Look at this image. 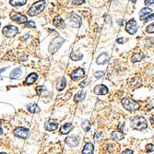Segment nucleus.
I'll list each match as a JSON object with an SVG mask.
<instances>
[{"label": "nucleus", "mask_w": 154, "mask_h": 154, "mask_svg": "<svg viewBox=\"0 0 154 154\" xmlns=\"http://www.w3.org/2000/svg\"><path fill=\"white\" fill-rule=\"evenodd\" d=\"M131 127L137 131H143L148 127V122L145 117L140 116V115H136L130 118Z\"/></svg>", "instance_id": "f257e3e1"}, {"label": "nucleus", "mask_w": 154, "mask_h": 154, "mask_svg": "<svg viewBox=\"0 0 154 154\" xmlns=\"http://www.w3.org/2000/svg\"><path fill=\"white\" fill-rule=\"evenodd\" d=\"M44 7H45L44 0H38L37 2L32 4L31 8L28 10V15L31 17H33V16L40 14L41 12L44 9Z\"/></svg>", "instance_id": "f03ea898"}, {"label": "nucleus", "mask_w": 154, "mask_h": 154, "mask_svg": "<svg viewBox=\"0 0 154 154\" xmlns=\"http://www.w3.org/2000/svg\"><path fill=\"white\" fill-rule=\"evenodd\" d=\"M122 105L123 107L127 110L128 112H135L137 111L139 109V104H137V101H135L134 100H131L129 98H123L122 101Z\"/></svg>", "instance_id": "7ed1b4c3"}, {"label": "nucleus", "mask_w": 154, "mask_h": 154, "mask_svg": "<svg viewBox=\"0 0 154 154\" xmlns=\"http://www.w3.org/2000/svg\"><path fill=\"white\" fill-rule=\"evenodd\" d=\"M19 30L16 26H13V25H8L3 29V34L6 37L11 38V37H14L18 34Z\"/></svg>", "instance_id": "20e7f679"}, {"label": "nucleus", "mask_w": 154, "mask_h": 154, "mask_svg": "<svg viewBox=\"0 0 154 154\" xmlns=\"http://www.w3.org/2000/svg\"><path fill=\"white\" fill-rule=\"evenodd\" d=\"M65 42V40L63 39V38L61 37H57L56 38V39L51 43V45L49 46V51H50V53H56V51L61 47L62 44Z\"/></svg>", "instance_id": "39448f33"}, {"label": "nucleus", "mask_w": 154, "mask_h": 154, "mask_svg": "<svg viewBox=\"0 0 154 154\" xmlns=\"http://www.w3.org/2000/svg\"><path fill=\"white\" fill-rule=\"evenodd\" d=\"M125 31H126L127 33H129L131 35H133V34H135L137 32V21L134 19L130 20L129 21L126 23V25H125Z\"/></svg>", "instance_id": "423d86ee"}, {"label": "nucleus", "mask_w": 154, "mask_h": 154, "mask_svg": "<svg viewBox=\"0 0 154 154\" xmlns=\"http://www.w3.org/2000/svg\"><path fill=\"white\" fill-rule=\"evenodd\" d=\"M68 20H69L71 27H74V28H79V27H80V25H81V19H80V17L79 15L73 13V14H71L68 17Z\"/></svg>", "instance_id": "0eeeda50"}, {"label": "nucleus", "mask_w": 154, "mask_h": 154, "mask_svg": "<svg viewBox=\"0 0 154 154\" xmlns=\"http://www.w3.org/2000/svg\"><path fill=\"white\" fill-rule=\"evenodd\" d=\"M14 135L20 138L26 139L29 136V129L25 127H17L14 130Z\"/></svg>", "instance_id": "6e6552de"}, {"label": "nucleus", "mask_w": 154, "mask_h": 154, "mask_svg": "<svg viewBox=\"0 0 154 154\" xmlns=\"http://www.w3.org/2000/svg\"><path fill=\"white\" fill-rule=\"evenodd\" d=\"M84 76H85V71H84L83 68H80L75 69V70L71 73V75H70L71 79H72L73 80H75V81H78V80L83 79V78H84Z\"/></svg>", "instance_id": "1a4fd4ad"}, {"label": "nucleus", "mask_w": 154, "mask_h": 154, "mask_svg": "<svg viewBox=\"0 0 154 154\" xmlns=\"http://www.w3.org/2000/svg\"><path fill=\"white\" fill-rule=\"evenodd\" d=\"M58 128V120L56 119H49L46 123H45V129L47 131H55Z\"/></svg>", "instance_id": "9d476101"}, {"label": "nucleus", "mask_w": 154, "mask_h": 154, "mask_svg": "<svg viewBox=\"0 0 154 154\" xmlns=\"http://www.w3.org/2000/svg\"><path fill=\"white\" fill-rule=\"evenodd\" d=\"M65 142L71 148H75L80 144V137L78 136H70L65 139Z\"/></svg>", "instance_id": "9b49d317"}, {"label": "nucleus", "mask_w": 154, "mask_h": 154, "mask_svg": "<svg viewBox=\"0 0 154 154\" xmlns=\"http://www.w3.org/2000/svg\"><path fill=\"white\" fill-rule=\"evenodd\" d=\"M11 19L13 20L14 21L20 23V24H24V23H26L28 22V19L26 16H24L20 13H13V14H11Z\"/></svg>", "instance_id": "f8f14e48"}, {"label": "nucleus", "mask_w": 154, "mask_h": 154, "mask_svg": "<svg viewBox=\"0 0 154 154\" xmlns=\"http://www.w3.org/2000/svg\"><path fill=\"white\" fill-rule=\"evenodd\" d=\"M94 93L97 95H105L109 92V89L105 85H102V84H99L97 86H95L94 88Z\"/></svg>", "instance_id": "ddd939ff"}, {"label": "nucleus", "mask_w": 154, "mask_h": 154, "mask_svg": "<svg viewBox=\"0 0 154 154\" xmlns=\"http://www.w3.org/2000/svg\"><path fill=\"white\" fill-rule=\"evenodd\" d=\"M152 13V9L149 8H144L139 12V19L140 20H145L150 14Z\"/></svg>", "instance_id": "4468645a"}, {"label": "nucleus", "mask_w": 154, "mask_h": 154, "mask_svg": "<svg viewBox=\"0 0 154 154\" xmlns=\"http://www.w3.org/2000/svg\"><path fill=\"white\" fill-rule=\"evenodd\" d=\"M109 55L107 53H102L101 54L97 59H96V63L98 64V65H104V64H106L108 61H109Z\"/></svg>", "instance_id": "2eb2a0df"}, {"label": "nucleus", "mask_w": 154, "mask_h": 154, "mask_svg": "<svg viewBox=\"0 0 154 154\" xmlns=\"http://www.w3.org/2000/svg\"><path fill=\"white\" fill-rule=\"evenodd\" d=\"M72 128H73V125L71 123H67L65 125H63L61 127H60V133L63 134V135H67L68 134L71 130H72Z\"/></svg>", "instance_id": "dca6fc26"}, {"label": "nucleus", "mask_w": 154, "mask_h": 154, "mask_svg": "<svg viewBox=\"0 0 154 154\" xmlns=\"http://www.w3.org/2000/svg\"><path fill=\"white\" fill-rule=\"evenodd\" d=\"M37 80H38V75L36 73H32L26 78L24 83L26 84V85H32Z\"/></svg>", "instance_id": "f3484780"}, {"label": "nucleus", "mask_w": 154, "mask_h": 154, "mask_svg": "<svg viewBox=\"0 0 154 154\" xmlns=\"http://www.w3.org/2000/svg\"><path fill=\"white\" fill-rule=\"evenodd\" d=\"M54 24L55 26L57 28H61V29H65L66 28V23L64 22V20H62V18L60 16H56L54 19Z\"/></svg>", "instance_id": "a211bd4d"}, {"label": "nucleus", "mask_w": 154, "mask_h": 154, "mask_svg": "<svg viewBox=\"0 0 154 154\" xmlns=\"http://www.w3.org/2000/svg\"><path fill=\"white\" fill-rule=\"evenodd\" d=\"M66 85H67V79L65 77H62L60 78L57 81V84H56V89L59 92L63 91L64 89L66 88Z\"/></svg>", "instance_id": "6ab92c4d"}, {"label": "nucleus", "mask_w": 154, "mask_h": 154, "mask_svg": "<svg viewBox=\"0 0 154 154\" xmlns=\"http://www.w3.org/2000/svg\"><path fill=\"white\" fill-rule=\"evenodd\" d=\"M93 151H94V146H93V144L91 143V142H89V143H87L84 146L81 153L82 154H93Z\"/></svg>", "instance_id": "aec40b11"}, {"label": "nucleus", "mask_w": 154, "mask_h": 154, "mask_svg": "<svg viewBox=\"0 0 154 154\" xmlns=\"http://www.w3.org/2000/svg\"><path fill=\"white\" fill-rule=\"evenodd\" d=\"M21 76H22V69H21V68H15L13 71L10 73V78L14 79V80L20 79Z\"/></svg>", "instance_id": "412c9836"}, {"label": "nucleus", "mask_w": 154, "mask_h": 154, "mask_svg": "<svg viewBox=\"0 0 154 154\" xmlns=\"http://www.w3.org/2000/svg\"><path fill=\"white\" fill-rule=\"evenodd\" d=\"M27 109L30 113H40L41 112V109L39 108V106H38L36 104H30L27 105Z\"/></svg>", "instance_id": "4be33fe9"}, {"label": "nucleus", "mask_w": 154, "mask_h": 154, "mask_svg": "<svg viewBox=\"0 0 154 154\" xmlns=\"http://www.w3.org/2000/svg\"><path fill=\"white\" fill-rule=\"evenodd\" d=\"M112 139L113 140H122L125 137V134L121 131H114L112 133Z\"/></svg>", "instance_id": "5701e85b"}, {"label": "nucleus", "mask_w": 154, "mask_h": 154, "mask_svg": "<svg viewBox=\"0 0 154 154\" xmlns=\"http://www.w3.org/2000/svg\"><path fill=\"white\" fill-rule=\"evenodd\" d=\"M9 3L12 7H21L27 3V0H10Z\"/></svg>", "instance_id": "b1692460"}, {"label": "nucleus", "mask_w": 154, "mask_h": 154, "mask_svg": "<svg viewBox=\"0 0 154 154\" xmlns=\"http://www.w3.org/2000/svg\"><path fill=\"white\" fill-rule=\"evenodd\" d=\"M143 56H144V55H143V53H142V52L135 53V54L132 56V57H131V61H132L133 63L138 62V61H140L141 59L143 58Z\"/></svg>", "instance_id": "393cba45"}, {"label": "nucleus", "mask_w": 154, "mask_h": 154, "mask_svg": "<svg viewBox=\"0 0 154 154\" xmlns=\"http://www.w3.org/2000/svg\"><path fill=\"white\" fill-rule=\"evenodd\" d=\"M85 95H86V93L84 92H81L80 93H78L74 97V101L75 102H80V101H82L85 98Z\"/></svg>", "instance_id": "a878e982"}, {"label": "nucleus", "mask_w": 154, "mask_h": 154, "mask_svg": "<svg viewBox=\"0 0 154 154\" xmlns=\"http://www.w3.org/2000/svg\"><path fill=\"white\" fill-rule=\"evenodd\" d=\"M81 126H82L83 130H84L85 132H88L89 129H91V123H89V121H88V120H84V121L82 122Z\"/></svg>", "instance_id": "bb28decb"}, {"label": "nucleus", "mask_w": 154, "mask_h": 154, "mask_svg": "<svg viewBox=\"0 0 154 154\" xmlns=\"http://www.w3.org/2000/svg\"><path fill=\"white\" fill-rule=\"evenodd\" d=\"M82 57H83V56H82V55H80V54L77 55V54H76V53H74V52L70 55V58H71L72 60H74V61H79V60H81V59H82Z\"/></svg>", "instance_id": "cd10ccee"}, {"label": "nucleus", "mask_w": 154, "mask_h": 154, "mask_svg": "<svg viewBox=\"0 0 154 154\" xmlns=\"http://www.w3.org/2000/svg\"><path fill=\"white\" fill-rule=\"evenodd\" d=\"M146 151L148 154H154V145L153 144H148L146 146Z\"/></svg>", "instance_id": "c85d7f7f"}, {"label": "nucleus", "mask_w": 154, "mask_h": 154, "mask_svg": "<svg viewBox=\"0 0 154 154\" xmlns=\"http://www.w3.org/2000/svg\"><path fill=\"white\" fill-rule=\"evenodd\" d=\"M146 31H147V32H149V33H154V23L149 24V26L146 28Z\"/></svg>", "instance_id": "c756f323"}, {"label": "nucleus", "mask_w": 154, "mask_h": 154, "mask_svg": "<svg viewBox=\"0 0 154 154\" xmlns=\"http://www.w3.org/2000/svg\"><path fill=\"white\" fill-rule=\"evenodd\" d=\"M104 76V72H102V71H96L94 73V77L96 79H101Z\"/></svg>", "instance_id": "7c9ffc66"}, {"label": "nucleus", "mask_w": 154, "mask_h": 154, "mask_svg": "<svg viewBox=\"0 0 154 154\" xmlns=\"http://www.w3.org/2000/svg\"><path fill=\"white\" fill-rule=\"evenodd\" d=\"M134 153V151L132 150V149H125L124 151H122L120 154H133Z\"/></svg>", "instance_id": "2f4dec72"}, {"label": "nucleus", "mask_w": 154, "mask_h": 154, "mask_svg": "<svg viewBox=\"0 0 154 154\" xmlns=\"http://www.w3.org/2000/svg\"><path fill=\"white\" fill-rule=\"evenodd\" d=\"M44 88L43 87V86H39V87H37L36 88V92H37V94L38 95H41V92H42V91L44 89Z\"/></svg>", "instance_id": "473e14b6"}, {"label": "nucleus", "mask_w": 154, "mask_h": 154, "mask_svg": "<svg viewBox=\"0 0 154 154\" xmlns=\"http://www.w3.org/2000/svg\"><path fill=\"white\" fill-rule=\"evenodd\" d=\"M102 136H104V135H102V133H101V132L96 133V134L94 135V139H95V140H99L101 137H102Z\"/></svg>", "instance_id": "72a5a7b5"}, {"label": "nucleus", "mask_w": 154, "mask_h": 154, "mask_svg": "<svg viewBox=\"0 0 154 154\" xmlns=\"http://www.w3.org/2000/svg\"><path fill=\"white\" fill-rule=\"evenodd\" d=\"M26 26L27 27H31V28H35L36 27V25L33 21H29L27 24H26Z\"/></svg>", "instance_id": "f704fd0d"}, {"label": "nucleus", "mask_w": 154, "mask_h": 154, "mask_svg": "<svg viewBox=\"0 0 154 154\" xmlns=\"http://www.w3.org/2000/svg\"><path fill=\"white\" fill-rule=\"evenodd\" d=\"M84 1H85V0H74V1H73V4H74V5H80V4H82Z\"/></svg>", "instance_id": "c9c22d12"}, {"label": "nucleus", "mask_w": 154, "mask_h": 154, "mask_svg": "<svg viewBox=\"0 0 154 154\" xmlns=\"http://www.w3.org/2000/svg\"><path fill=\"white\" fill-rule=\"evenodd\" d=\"M145 5H152V4H154V0H145Z\"/></svg>", "instance_id": "e433bc0d"}, {"label": "nucleus", "mask_w": 154, "mask_h": 154, "mask_svg": "<svg viewBox=\"0 0 154 154\" xmlns=\"http://www.w3.org/2000/svg\"><path fill=\"white\" fill-rule=\"evenodd\" d=\"M154 20V14H150L145 20H146V21H150V20Z\"/></svg>", "instance_id": "4c0bfd02"}, {"label": "nucleus", "mask_w": 154, "mask_h": 154, "mask_svg": "<svg viewBox=\"0 0 154 154\" xmlns=\"http://www.w3.org/2000/svg\"><path fill=\"white\" fill-rule=\"evenodd\" d=\"M117 43H118V44H123L124 40H123V38H122V37H121V38H119V39H117Z\"/></svg>", "instance_id": "58836bf2"}, {"label": "nucleus", "mask_w": 154, "mask_h": 154, "mask_svg": "<svg viewBox=\"0 0 154 154\" xmlns=\"http://www.w3.org/2000/svg\"><path fill=\"white\" fill-rule=\"evenodd\" d=\"M86 84H87V82H86V81H82V82L80 84V88H83Z\"/></svg>", "instance_id": "ea45409f"}, {"label": "nucleus", "mask_w": 154, "mask_h": 154, "mask_svg": "<svg viewBox=\"0 0 154 154\" xmlns=\"http://www.w3.org/2000/svg\"><path fill=\"white\" fill-rule=\"evenodd\" d=\"M3 134V129H2V126H1V124H0V135Z\"/></svg>", "instance_id": "a19ab883"}, {"label": "nucleus", "mask_w": 154, "mask_h": 154, "mask_svg": "<svg viewBox=\"0 0 154 154\" xmlns=\"http://www.w3.org/2000/svg\"><path fill=\"white\" fill-rule=\"evenodd\" d=\"M6 69H7V68H2V69H0V74H1L2 72H4Z\"/></svg>", "instance_id": "79ce46f5"}, {"label": "nucleus", "mask_w": 154, "mask_h": 154, "mask_svg": "<svg viewBox=\"0 0 154 154\" xmlns=\"http://www.w3.org/2000/svg\"><path fill=\"white\" fill-rule=\"evenodd\" d=\"M151 123H152V125H154V115L151 117Z\"/></svg>", "instance_id": "37998d69"}, {"label": "nucleus", "mask_w": 154, "mask_h": 154, "mask_svg": "<svg viewBox=\"0 0 154 154\" xmlns=\"http://www.w3.org/2000/svg\"><path fill=\"white\" fill-rule=\"evenodd\" d=\"M130 2H133V3H135V2H137V0H129Z\"/></svg>", "instance_id": "c03bdc74"}, {"label": "nucleus", "mask_w": 154, "mask_h": 154, "mask_svg": "<svg viewBox=\"0 0 154 154\" xmlns=\"http://www.w3.org/2000/svg\"><path fill=\"white\" fill-rule=\"evenodd\" d=\"M0 154H7V153H5V152H1V153H0Z\"/></svg>", "instance_id": "a18cd8bd"}, {"label": "nucleus", "mask_w": 154, "mask_h": 154, "mask_svg": "<svg viewBox=\"0 0 154 154\" xmlns=\"http://www.w3.org/2000/svg\"><path fill=\"white\" fill-rule=\"evenodd\" d=\"M0 26H1V24H0Z\"/></svg>", "instance_id": "49530a36"}]
</instances>
